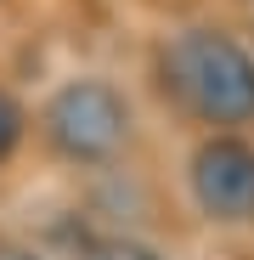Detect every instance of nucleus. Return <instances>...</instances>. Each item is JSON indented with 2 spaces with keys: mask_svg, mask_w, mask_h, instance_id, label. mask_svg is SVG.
<instances>
[{
  "mask_svg": "<svg viewBox=\"0 0 254 260\" xmlns=\"http://www.w3.org/2000/svg\"><path fill=\"white\" fill-rule=\"evenodd\" d=\"M164 85L209 124L254 119V57L232 34L192 28L164 51Z\"/></svg>",
  "mask_w": 254,
  "mask_h": 260,
  "instance_id": "nucleus-1",
  "label": "nucleus"
},
{
  "mask_svg": "<svg viewBox=\"0 0 254 260\" xmlns=\"http://www.w3.org/2000/svg\"><path fill=\"white\" fill-rule=\"evenodd\" d=\"M0 260H40L34 249H17V243H0Z\"/></svg>",
  "mask_w": 254,
  "mask_h": 260,
  "instance_id": "nucleus-6",
  "label": "nucleus"
},
{
  "mask_svg": "<svg viewBox=\"0 0 254 260\" xmlns=\"http://www.w3.org/2000/svg\"><path fill=\"white\" fill-rule=\"evenodd\" d=\"M85 260H158L147 243H130V238H107V243H91Z\"/></svg>",
  "mask_w": 254,
  "mask_h": 260,
  "instance_id": "nucleus-4",
  "label": "nucleus"
},
{
  "mask_svg": "<svg viewBox=\"0 0 254 260\" xmlns=\"http://www.w3.org/2000/svg\"><path fill=\"white\" fill-rule=\"evenodd\" d=\"M17 142H23V113H17V102L6 91H0V158H6Z\"/></svg>",
  "mask_w": 254,
  "mask_h": 260,
  "instance_id": "nucleus-5",
  "label": "nucleus"
},
{
  "mask_svg": "<svg viewBox=\"0 0 254 260\" xmlns=\"http://www.w3.org/2000/svg\"><path fill=\"white\" fill-rule=\"evenodd\" d=\"M192 192L215 221H243L254 215V147L215 136L192 158Z\"/></svg>",
  "mask_w": 254,
  "mask_h": 260,
  "instance_id": "nucleus-3",
  "label": "nucleus"
},
{
  "mask_svg": "<svg viewBox=\"0 0 254 260\" xmlns=\"http://www.w3.org/2000/svg\"><path fill=\"white\" fill-rule=\"evenodd\" d=\"M46 136L62 158H79V164H96V158H113L130 136V108L113 85L102 79H74L46 102Z\"/></svg>",
  "mask_w": 254,
  "mask_h": 260,
  "instance_id": "nucleus-2",
  "label": "nucleus"
}]
</instances>
